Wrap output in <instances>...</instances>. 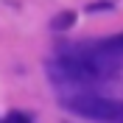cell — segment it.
<instances>
[{
	"instance_id": "cell-1",
	"label": "cell",
	"mask_w": 123,
	"mask_h": 123,
	"mask_svg": "<svg viewBox=\"0 0 123 123\" xmlns=\"http://www.w3.org/2000/svg\"><path fill=\"white\" fill-rule=\"evenodd\" d=\"M62 104L70 112H76L81 117H90V120H120V115H123L120 101H112L106 95H95V92H73Z\"/></svg>"
},
{
	"instance_id": "cell-3",
	"label": "cell",
	"mask_w": 123,
	"mask_h": 123,
	"mask_svg": "<svg viewBox=\"0 0 123 123\" xmlns=\"http://www.w3.org/2000/svg\"><path fill=\"white\" fill-rule=\"evenodd\" d=\"M3 123H31L28 115H23V112H11V115H6V120Z\"/></svg>"
},
{
	"instance_id": "cell-5",
	"label": "cell",
	"mask_w": 123,
	"mask_h": 123,
	"mask_svg": "<svg viewBox=\"0 0 123 123\" xmlns=\"http://www.w3.org/2000/svg\"><path fill=\"white\" fill-rule=\"evenodd\" d=\"M117 123H123V115H120V120H117Z\"/></svg>"
},
{
	"instance_id": "cell-4",
	"label": "cell",
	"mask_w": 123,
	"mask_h": 123,
	"mask_svg": "<svg viewBox=\"0 0 123 123\" xmlns=\"http://www.w3.org/2000/svg\"><path fill=\"white\" fill-rule=\"evenodd\" d=\"M106 45H109V48H112V50H117V53H120V56H123V34H120V37H115V39H109Z\"/></svg>"
},
{
	"instance_id": "cell-2",
	"label": "cell",
	"mask_w": 123,
	"mask_h": 123,
	"mask_svg": "<svg viewBox=\"0 0 123 123\" xmlns=\"http://www.w3.org/2000/svg\"><path fill=\"white\" fill-rule=\"evenodd\" d=\"M73 23H76V14H70V11H67V14H59V17L53 20V28H67V25H73Z\"/></svg>"
}]
</instances>
